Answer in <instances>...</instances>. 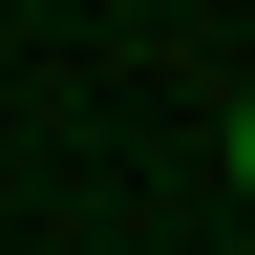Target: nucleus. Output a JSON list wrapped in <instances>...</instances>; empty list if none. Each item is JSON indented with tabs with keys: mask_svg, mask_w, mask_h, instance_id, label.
Returning <instances> with one entry per match:
<instances>
[{
	"mask_svg": "<svg viewBox=\"0 0 255 255\" xmlns=\"http://www.w3.org/2000/svg\"><path fill=\"white\" fill-rule=\"evenodd\" d=\"M213 149H234V191H255V85H234V128H213Z\"/></svg>",
	"mask_w": 255,
	"mask_h": 255,
	"instance_id": "f257e3e1",
	"label": "nucleus"
}]
</instances>
